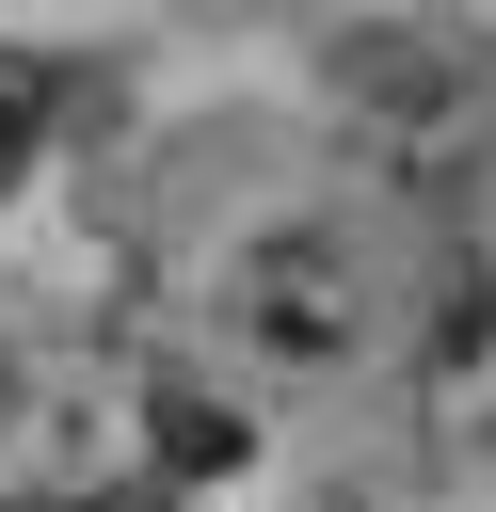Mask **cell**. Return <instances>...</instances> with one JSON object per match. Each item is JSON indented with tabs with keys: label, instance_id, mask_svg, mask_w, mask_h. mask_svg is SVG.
<instances>
[{
	"label": "cell",
	"instance_id": "obj_1",
	"mask_svg": "<svg viewBox=\"0 0 496 512\" xmlns=\"http://www.w3.org/2000/svg\"><path fill=\"white\" fill-rule=\"evenodd\" d=\"M240 464V416L176 368H16L0 384V512H160Z\"/></svg>",
	"mask_w": 496,
	"mask_h": 512
},
{
	"label": "cell",
	"instance_id": "obj_2",
	"mask_svg": "<svg viewBox=\"0 0 496 512\" xmlns=\"http://www.w3.org/2000/svg\"><path fill=\"white\" fill-rule=\"evenodd\" d=\"M208 320L256 352V368H352L384 336V256L336 224V208H272L208 256Z\"/></svg>",
	"mask_w": 496,
	"mask_h": 512
},
{
	"label": "cell",
	"instance_id": "obj_3",
	"mask_svg": "<svg viewBox=\"0 0 496 512\" xmlns=\"http://www.w3.org/2000/svg\"><path fill=\"white\" fill-rule=\"evenodd\" d=\"M416 432L464 464V448H496V272H448L432 304H416Z\"/></svg>",
	"mask_w": 496,
	"mask_h": 512
}]
</instances>
